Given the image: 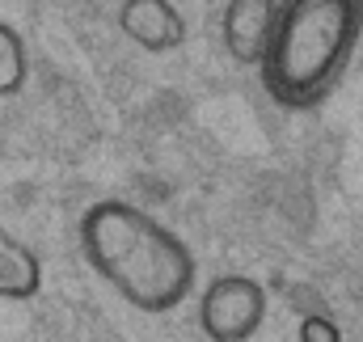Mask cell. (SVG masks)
Masks as SVG:
<instances>
[{"instance_id":"cell-5","label":"cell","mask_w":363,"mask_h":342,"mask_svg":"<svg viewBox=\"0 0 363 342\" xmlns=\"http://www.w3.org/2000/svg\"><path fill=\"white\" fill-rule=\"evenodd\" d=\"M118 26L144 51H174L186 38V21L169 0H123L118 4Z\"/></svg>"},{"instance_id":"cell-6","label":"cell","mask_w":363,"mask_h":342,"mask_svg":"<svg viewBox=\"0 0 363 342\" xmlns=\"http://www.w3.org/2000/svg\"><path fill=\"white\" fill-rule=\"evenodd\" d=\"M43 287V266L34 250H26L4 224H0V300H30Z\"/></svg>"},{"instance_id":"cell-3","label":"cell","mask_w":363,"mask_h":342,"mask_svg":"<svg viewBox=\"0 0 363 342\" xmlns=\"http://www.w3.org/2000/svg\"><path fill=\"white\" fill-rule=\"evenodd\" d=\"M267 317V292L245 275H220L203 287L199 326L211 342H250Z\"/></svg>"},{"instance_id":"cell-2","label":"cell","mask_w":363,"mask_h":342,"mask_svg":"<svg viewBox=\"0 0 363 342\" xmlns=\"http://www.w3.org/2000/svg\"><path fill=\"white\" fill-rule=\"evenodd\" d=\"M363 34V0H279L271 47L258 64L283 110H313L347 72Z\"/></svg>"},{"instance_id":"cell-7","label":"cell","mask_w":363,"mask_h":342,"mask_svg":"<svg viewBox=\"0 0 363 342\" xmlns=\"http://www.w3.org/2000/svg\"><path fill=\"white\" fill-rule=\"evenodd\" d=\"M21 81H26V47H21V34L0 21V97L17 93Z\"/></svg>"},{"instance_id":"cell-1","label":"cell","mask_w":363,"mask_h":342,"mask_svg":"<svg viewBox=\"0 0 363 342\" xmlns=\"http://www.w3.org/2000/svg\"><path fill=\"white\" fill-rule=\"evenodd\" d=\"M81 250L89 266L135 309L169 313L194 287V258L148 211L101 199L81 220Z\"/></svg>"},{"instance_id":"cell-4","label":"cell","mask_w":363,"mask_h":342,"mask_svg":"<svg viewBox=\"0 0 363 342\" xmlns=\"http://www.w3.org/2000/svg\"><path fill=\"white\" fill-rule=\"evenodd\" d=\"M279 0H228L224 4V47L237 64H262L274 34Z\"/></svg>"}]
</instances>
